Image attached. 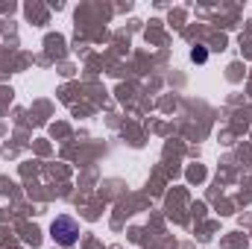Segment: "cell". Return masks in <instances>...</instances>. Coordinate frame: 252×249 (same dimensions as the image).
Wrapping results in <instances>:
<instances>
[{
	"mask_svg": "<svg viewBox=\"0 0 252 249\" xmlns=\"http://www.w3.org/2000/svg\"><path fill=\"white\" fill-rule=\"evenodd\" d=\"M50 235H53L56 244L70 247V244H76V238H79V226H76L73 217H56L53 226H50Z\"/></svg>",
	"mask_w": 252,
	"mask_h": 249,
	"instance_id": "cell-1",
	"label": "cell"
},
{
	"mask_svg": "<svg viewBox=\"0 0 252 249\" xmlns=\"http://www.w3.org/2000/svg\"><path fill=\"white\" fill-rule=\"evenodd\" d=\"M193 62H205V50H193Z\"/></svg>",
	"mask_w": 252,
	"mask_h": 249,
	"instance_id": "cell-2",
	"label": "cell"
}]
</instances>
